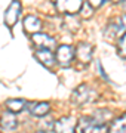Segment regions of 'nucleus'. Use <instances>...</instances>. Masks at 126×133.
Instances as JSON below:
<instances>
[{
	"label": "nucleus",
	"mask_w": 126,
	"mask_h": 133,
	"mask_svg": "<svg viewBox=\"0 0 126 133\" xmlns=\"http://www.w3.org/2000/svg\"><path fill=\"white\" fill-rule=\"evenodd\" d=\"M117 52H119L120 58L126 59V34L120 38V42H119V48H117Z\"/></svg>",
	"instance_id": "obj_16"
},
{
	"label": "nucleus",
	"mask_w": 126,
	"mask_h": 133,
	"mask_svg": "<svg viewBox=\"0 0 126 133\" xmlns=\"http://www.w3.org/2000/svg\"><path fill=\"white\" fill-rule=\"evenodd\" d=\"M27 107L30 109V114H33L34 117H39V118H43L51 111V105L48 102H28Z\"/></svg>",
	"instance_id": "obj_12"
},
{
	"label": "nucleus",
	"mask_w": 126,
	"mask_h": 133,
	"mask_svg": "<svg viewBox=\"0 0 126 133\" xmlns=\"http://www.w3.org/2000/svg\"><path fill=\"white\" fill-rule=\"evenodd\" d=\"M58 12L64 15H76L82 9L83 0H52Z\"/></svg>",
	"instance_id": "obj_3"
},
{
	"label": "nucleus",
	"mask_w": 126,
	"mask_h": 133,
	"mask_svg": "<svg viewBox=\"0 0 126 133\" xmlns=\"http://www.w3.org/2000/svg\"><path fill=\"white\" fill-rule=\"evenodd\" d=\"M21 10H22V6H21L20 0H12L9 3V6L6 8L5 12V24L9 27V28H14L15 24L18 22L21 15Z\"/></svg>",
	"instance_id": "obj_4"
},
{
	"label": "nucleus",
	"mask_w": 126,
	"mask_h": 133,
	"mask_svg": "<svg viewBox=\"0 0 126 133\" xmlns=\"http://www.w3.org/2000/svg\"><path fill=\"white\" fill-rule=\"evenodd\" d=\"M113 2H117V3H119V2H123V0H113Z\"/></svg>",
	"instance_id": "obj_20"
},
{
	"label": "nucleus",
	"mask_w": 126,
	"mask_h": 133,
	"mask_svg": "<svg viewBox=\"0 0 126 133\" xmlns=\"http://www.w3.org/2000/svg\"><path fill=\"white\" fill-rule=\"evenodd\" d=\"M34 56H36V59H37L40 64H43V65L48 66V68H53V66H55L56 56H53L52 50L40 49V50H36V52H34Z\"/></svg>",
	"instance_id": "obj_10"
},
{
	"label": "nucleus",
	"mask_w": 126,
	"mask_h": 133,
	"mask_svg": "<svg viewBox=\"0 0 126 133\" xmlns=\"http://www.w3.org/2000/svg\"><path fill=\"white\" fill-rule=\"evenodd\" d=\"M122 30H125V27H123V24H122V19L117 18V19L111 21L110 24L107 25L105 36L107 37H110V38H114V37H117V36L122 33Z\"/></svg>",
	"instance_id": "obj_13"
},
{
	"label": "nucleus",
	"mask_w": 126,
	"mask_h": 133,
	"mask_svg": "<svg viewBox=\"0 0 126 133\" xmlns=\"http://www.w3.org/2000/svg\"><path fill=\"white\" fill-rule=\"evenodd\" d=\"M110 133H126V114L113 120L110 126Z\"/></svg>",
	"instance_id": "obj_14"
},
{
	"label": "nucleus",
	"mask_w": 126,
	"mask_h": 133,
	"mask_svg": "<svg viewBox=\"0 0 126 133\" xmlns=\"http://www.w3.org/2000/svg\"><path fill=\"white\" fill-rule=\"evenodd\" d=\"M0 129L5 133H15L18 129V120L14 112L5 111L0 114Z\"/></svg>",
	"instance_id": "obj_8"
},
{
	"label": "nucleus",
	"mask_w": 126,
	"mask_h": 133,
	"mask_svg": "<svg viewBox=\"0 0 126 133\" xmlns=\"http://www.w3.org/2000/svg\"><path fill=\"white\" fill-rule=\"evenodd\" d=\"M120 19H122V24H123V27L126 28V14H125V15H122Z\"/></svg>",
	"instance_id": "obj_18"
},
{
	"label": "nucleus",
	"mask_w": 126,
	"mask_h": 133,
	"mask_svg": "<svg viewBox=\"0 0 126 133\" xmlns=\"http://www.w3.org/2000/svg\"><path fill=\"white\" fill-rule=\"evenodd\" d=\"M22 25H24V30L25 33H30L31 36L36 33H39L40 28H42V21H40L36 15H27L24 18V22H22Z\"/></svg>",
	"instance_id": "obj_11"
},
{
	"label": "nucleus",
	"mask_w": 126,
	"mask_h": 133,
	"mask_svg": "<svg viewBox=\"0 0 126 133\" xmlns=\"http://www.w3.org/2000/svg\"><path fill=\"white\" fill-rule=\"evenodd\" d=\"M31 42H33L34 48L40 50V49H45V50H52L55 46H56V40L53 37H51L49 34L45 33H36L31 36Z\"/></svg>",
	"instance_id": "obj_5"
},
{
	"label": "nucleus",
	"mask_w": 126,
	"mask_h": 133,
	"mask_svg": "<svg viewBox=\"0 0 126 133\" xmlns=\"http://www.w3.org/2000/svg\"><path fill=\"white\" fill-rule=\"evenodd\" d=\"M74 53H76V50L70 44H62L56 49L55 56H56V61L61 66H70L74 59Z\"/></svg>",
	"instance_id": "obj_7"
},
{
	"label": "nucleus",
	"mask_w": 126,
	"mask_h": 133,
	"mask_svg": "<svg viewBox=\"0 0 126 133\" xmlns=\"http://www.w3.org/2000/svg\"><path fill=\"white\" fill-rule=\"evenodd\" d=\"M77 127L80 133H108L110 127L95 117H82L77 121Z\"/></svg>",
	"instance_id": "obj_2"
},
{
	"label": "nucleus",
	"mask_w": 126,
	"mask_h": 133,
	"mask_svg": "<svg viewBox=\"0 0 126 133\" xmlns=\"http://www.w3.org/2000/svg\"><path fill=\"white\" fill-rule=\"evenodd\" d=\"M6 107H8V111H10V112H20V111H22L27 107V102L24 99H20V98L8 99L6 101Z\"/></svg>",
	"instance_id": "obj_15"
},
{
	"label": "nucleus",
	"mask_w": 126,
	"mask_h": 133,
	"mask_svg": "<svg viewBox=\"0 0 126 133\" xmlns=\"http://www.w3.org/2000/svg\"><path fill=\"white\" fill-rule=\"evenodd\" d=\"M77 126V120L68 115V117H61L53 123V132L55 133H74V129Z\"/></svg>",
	"instance_id": "obj_6"
},
{
	"label": "nucleus",
	"mask_w": 126,
	"mask_h": 133,
	"mask_svg": "<svg viewBox=\"0 0 126 133\" xmlns=\"http://www.w3.org/2000/svg\"><path fill=\"white\" fill-rule=\"evenodd\" d=\"M122 5H123V10H126V0H123V3H122Z\"/></svg>",
	"instance_id": "obj_19"
},
{
	"label": "nucleus",
	"mask_w": 126,
	"mask_h": 133,
	"mask_svg": "<svg viewBox=\"0 0 126 133\" xmlns=\"http://www.w3.org/2000/svg\"><path fill=\"white\" fill-rule=\"evenodd\" d=\"M98 99V93L97 90L91 87L89 84H80L74 89L73 95H71V102L77 107H82V105L86 104H92Z\"/></svg>",
	"instance_id": "obj_1"
},
{
	"label": "nucleus",
	"mask_w": 126,
	"mask_h": 133,
	"mask_svg": "<svg viewBox=\"0 0 126 133\" xmlns=\"http://www.w3.org/2000/svg\"><path fill=\"white\" fill-rule=\"evenodd\" d=\"M105 2L107 0H89V5L92 6V8H95V9H98L102 5H105Z\"/></svg>",
	"instance_id": "obj_17"
},
{
	"label": "nucleus",
	"mask_w": 126,
	"mask_h": 133,
	"mask_svg": "<svg viewBox=\"0 0 126 133\" xmlns=\"http://www.w3.org/2000/svg\"><path fill=\"white\" fill-rule=\"evenodd\" d=\"M92 55H93V46L89 43H79L76 48V58L82 64H89L92 61Z\"/></svg>",
	"instance_id": "obj_9"
},
{
	"label": "nucleus",
	"mask_w": 126,
	"mask_h": 133,
	"mask_svg": "<svg viewBox=\"0 0 126 133\" xmlns=\"http://www.w3.org/2000/svg\"><path fill=\"white\" fill-rule=\"evenodd\" d=\"M36 133H45V130H40V132H36Z\"/></svg>",
	"instance_id": "obj_21"
}]
</instances>
